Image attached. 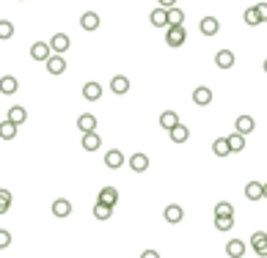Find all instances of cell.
Instances as JSON below:
<instances>
[{"label":"cell","instance_id":"cell-1","mask_svg":"<svg viewBox=\"0 0 267 258\" xmlns=\"http://www.w3.org/2000/svg\"><path fill=\"white\" fill-rule=\"evenodd\" d=\"M184 39H188V33H184V25H168V30H166V44L168 47H182L184 44Z\"/></svg>","mask_w":267,"mask_h":258},{"label":"cell","instance_id":"cell-2","mask_svg":"<svg viewBox=\"0 0 267 258\" xmlns=\"http://www.w3.org/2000/svg\"><path fill=\"white\" fill-rule=\"evenodd\" d=\"M44 63H47V72L56 74V77H61V74L66 72V60H64V55H56V52H52V55L47 58Z\"/></svg>","mask_w":267,"mask_h":258},{"label":"cell","instance_id":"cell-3","mask_svg":"<svg viewBox=\"0 0 267 258\" xmlns=\"http://www.w3.org/2000/svg\"><path fill=\"white\" fill-rule=\"evenodd\" d=\"M69 36H66V33H56V36L50 39V50L56 52V55H64L66 50H69Z\"/></svg>","mask_w":267,"mask_h":258},{"label":"cell","instance_id":"cell-4","mask_svg":"<svg viewBox=\"0 0 267 258\" xmlns=\"http://www.w3.org/2000/svg\"><path fill=\"white\" fill-rule=\"evenodd\" d=\"M124 162H127V157L119 151V148H111V151L105 154V165L111 168V171H119V168L124 165Z\"/></svg>","mask_w":267,"mask_h":258},{"label":"cell","instance_id":"cell-5","mask_svg":"<svg viewBox=\"0 0 267 258\" xmlns=\"http://www.w3.org/2000/svg\"><path fill=\"white\" fill-rule=\"evenodd\" d=\"M215 66L218 69H231V66H234V52L231 50H218L215 52Z\"/></svg>","mask_w":267,"mask_h":258},{"label":"cell","instance_id":"cell-6","mask_svg":"<svg viewBox=\"0 0 267 258\" xmlns=\"http://www.w3.org/2000/svg\"><path fill=\"white\" fill-rule=\"evenodd\" d=\"M97 201L108 203V206H116V203H119V189H116V187H102L99 195H97Z\"/></svg>","mask_w":267,"mask_h":258},{"label":"cell","instance_id":"cell-7","mask_svg":"<svg viewBox=\"0 0 267 258\" xmlns=\"http://www.w3.org/2000/svg\"><path fill=\"white\" fill-rule=\"evenodd\" d=\"M50 55H52V50H50V44H47V42H36L31 47V58L33 60H47Z\"/></svg>","mask_w":267,"mask_h":258},{"label":"cell","instance_id":"cell-8","mask_svg":"<svg viewBox=\"0 0 267 258\" xmlns=\"http://www.w3.org/2000/svg\"><path fill=\"white\" fill-rule=\"evenodd\" d=\"M163 217H166V222H171V225H176V222H182L184 209H182V206H176V203H171V206H166V212H163Z\"/></svg>","mask_w":267,"mask_h":258},{"label":"cell","instance_id":"cell-9","mask_svg":"<svg viewBox=\"0 0 267 258\" xmlns=\"http://www.w3.org/2000/svg\"><path fill=\"white\" fill-rule=\"evenodd\" d=\"M198 28H201L204 36H218V30H221V22H218V17H204Z\"/></svg>","mask_w":267,"mask_h":258},{"label":"cell","instance_id":"cell-10","mask_svg":"<svg viewBox=\"0 0 267 258\" xmlns=\"http://www.w3.org/2000/svg\"><path fill=\"white\" fill-rule=\"evenodd\" d=\"M80 146L86 148V151H97V148L102 146V138L97 132H83V140H80Z\"/></svg>","mask_w":267,"mask_h":258},{"label":"cell","instance_id":"cell-11","mask_svg":"<svg viewBox=\"0 0 267 258\" xmlns=\"http://www.w3.org/2000/svg\"><path fill=\"white\" fill-rule=\"evenodd\" d=\"M251 244H253V253H256V255H262V258L267 255V236H264V231H256Z\"/></svg>","mask_w":267,"mask_h":258},{"label":"cell","instance_id":"cell-12","mask_svg":"<svg viewBox=\"0 0 267 258\" xmlns=\"http://www.w3.org/2000/svg\"><path fill=\"white\" fill-rule=\"evenodd\" d=\"M77 129H80V132H97V115L83 113L77 118Z\"/></svg>","mask_w":267,"mask_h":258},{"label":"cell","instance_id":"cell-13","mask_svg":"<svg viewBox=\"0 0 267 258\" xmlns=\"http://www.w3.org/2000/svg\"><path fill=\"white\" fill-rule=\"evenodd\" d=\"M17 88H19V83H17L14 74H6V77H0V93L11 96V93H17Z\"/></svg>","mask_w":267,"mask_h":258},{"label":"cell","instance_id":"cell-14","mask_svg":"<svg viewBox=\"0 0 267 258\" xmlns=\"http://www.w3.org/2000/svg\"><path fill=\"white\" fill-rule=\"evenodd\" d=\"M193 102H196L198 107H207L209 102H212V91H209L207 85H198L196 91H193Z\"/></svg>","mask_w":267,"mask_h":258},{"label":"cell","instance_id":"cell-15","mask_svg":"<svg viewBox=\"0 0 267 258\" xmlns=\"http://www.w3.org/2000/svg\"><path fill=\"white\" fill-rule=\"evenodd\" d=\"M129 168H132L135 173H143V171H149V157L146 154H132V157H129Z\"/></svg>","mask_w":267,"mask_h":258},{"label":"cell","instance_id":"cell-16","mask_svg":"<svg viewBox=\"0 0 267 258\" xmlns=\"http://www.w3.org/2000/svg\"><path fill=\"white\" fill-rule=\"evenodd\" d=\"M245 195H248V201H262L264 198V184H262V181H251V184H245Z\"/></svg>","mask_w":267,"mask_h":258},{"label":"cell","instance_id":"cell-17","mask_svg":"<svg viewBox=\"0 0 267 258\" xmlns=\"http://www.w3.org/2000/svg\"><path fill=\"white\" fill-rule=\"evenodd\" d=\"M111 91L119 93V96H124V93L129 91V80L124 77V74H116V77L111 80Z\"/></svg>","mask_w":267,"mask_h":258},{"label":"cell","instance_id":"cell-18","mask_svg":"<svg viewBox=\"0 0 267 258\" xmlns=\"http://www.w3.org/2000/svg\"><path fill=\"white\" fill-rule=\"evenodd\" d=\"M253 126H256V121H253L251 115H239V118L234 121V129H237L239 135H251Z\"/></svg>","mask_w":267,"mask_h":258},{"label":"cell","instance_id":"cell-19","mask_svg":"<svg viewBox=\"0 0 267 258\" xmlns=\"http://www.w3.org/2000/svg\"><path fill=\"white\" fill-rule=\"evenodd\" d=\"M83 96H86L88 102H99V99H102V85L94 83V80H91V83H86V85H83Z\"/></svg>","mask_w":267,"mask_h":258},{"label":"cell","instance_id":"cell-20","mask_svg":"<svg viewBox=\"0 0 267 258\" xmlns=\"http://www.w3.org/2000/svg\"><path fill=\"white\" fill-rule=\"evenodd\" d=\"M168 138L174 140V143H184V140L190 138V129H188V126H182V124H176V126H171V129H168Z\"/></svg>","mask_w":267,"mask_h":258},{"label":"cell","instance_id":"cell-21","mask_svg":"<svg viewBox=\"0 0 267 258\" xmlns=\"http://www.w3.org/2000/svg\"><path fill=\"white\" fill-rule=\"evenodd\" d=\"M149 19H152L154 28H168V11H166V9H160V6H157L152 14H149Z\"/></svg>","mask_w":267,"mask_h":258},{"label":"cell","instance_id":"cell-22","mask_svg":"<svg viewBox=\"0 0 267 258\" xmlns=\"http://www.w3.org/2000/svg\"><path fill=\"white\" fill-rule=\"evenodd\" d=\"M80 28H83V30H97V28H99V14H94V11H86V14L80 17Z\"/></svg>","mask_w":267,"mask_h":258},{"label":"cell","instance_id":"cell-23","mask_svg":"<svg viewBox=\"0 0 267 258\" xmlns=\"http://www.w3.org/2000/svg\"><path fill=\"white\" fill-rule=\"evenodd\" d=\"M243 253H245V242H239V239L226 242V255L229 258H243Z\"/></svg>","mask_w":267,"mask_h":258},{"label":"cell","instance_id":"cell-24","mask_svg":"<svg viewBox=\"0 0 267 258\" xmlns=\"http://www.w3.org/2000/svg\"><path fill=\"white\" fill-rule=\"evenodd\" d=\"M52 214H56V217H69L72 214V201L58 198L56 203H52Z\"/></svg>","mask_w":267,"mask_h":258},{"label":"cell","instance_id":"cell-25","mask_svg":"<svg viewBox=\"0 0 267 258\" xmlns=\"http://www.w3.org/2000/svg\"><path fill=\"white\" fill-rule=\"evenodd\" d=\"M25 118H28V110H25V107H19V105H14L9 110V121L14 126H19V124H25Z\"/></svg>","mask_w":267,"mask_h":258},{"label":"cell","instance_id":"cell-26","mask_svg":"<svg viewBox=\"0 0 267 258\" xmlns=\"http://www.w3.org/2000/svg\"><path fill=\"white\" fill-rule=\"evenodd\" d=\"M94 217H97V220H102V222H105V220H111V217H113V206H108V203H94Z\"/></svg>","mask_w":267,"mask_h":258},{"label":"cell","instance_id":"cell-27","mask_svg":"<svg viewBox=\"0 0 267 258\" xmlns=\"http://www.w3.org/2000/svg\"><path fill=\"white\" fill-rule=\"evenodd\" d=\"M226 143H229V151L234 154V151H243L245 148V135H229V138H226Z\"/></svg>","mask_w":267,"mask_h":258},{"label":"cell","instance_id":"cell-28","mask_svg":"<svg viewBox=\"0 0 267 258\" xmlns=\"http://www.w3.org/2000/svg\"><path fill=\"white\" fill-rule=\"evenodd\" d=\"M176 124H179V115H176L174 110L160 113V126H163V129H171V126H176Z\"/></svg>","mask_w":267,"mask_h":258},{"label":"cell","instance_id":"cell-29","mask_svg":"<svg viewBox=\"0 0 267 258\" xmlns=\"http://www.w3.org/2000/svg\"><path fill=\"white\" fill-rule=\"evenodd\" d=\"M166 11H168V25H182L184 22V11L182 9L171 6V9H166Z\"/></svg>","mask_w":267,"mask_h":258},{"label":"cell","instance_id":"cell-30","mask_svg":"<svg viewBox=\"0 0 267 258\" xmlns=\"http://www.w3.org/2000/svg\"><path fill=\"white\" fill-rule=\"evenodd\" d=\"M212 151H215V157H229V143H226V138H218L215 143H212Z\"/></svg>","mask_w":267,"mask_h":258},{"label":"cell","instance_id":"cell-31","mask_svg":"<svg viewBox=\"0 0 267 258\" xmlns=\"http://www.w3.org/2000/svg\"><path fill=\"white\" fill-rule=\"evenodd\" d=\"M14 135H17V126L11 124V121H3V124H0V138L3 140H14Z\"/></svg>","mask_w":267,"mask_h":258},{"label":"cell","instance_id":"cell-32","mask_svg":"<svg viewBox=\"0 0 267 258\" xmlns=\"http://www.w3.org/2000/svg\"><path fill=\"white\" fill-rule=\"evenodd\" d=\"M215 217H234V206H231V203H226V201H221L215 206Z\"/></svg>","mask_w":267,"mask_h":258},{"label":"cell","instance_id":"cell-33","mask_svg":"<svg viewBox=\"0 0 267 258\" xmlns=\"http://www.w3.org/2000/svg\"><path fill=\"white\" fill-rule=\"evenodd\" d=\"M11 36H14V25H11L9 19H0V39H3V42H9Z\"/></svg>","mask_w":267,"mask_h":258},{"label":"cell","instance_id":"cell-34","mask_svg":"<svg viewBox=\"0 0 267 258\" xmlns=\"http://www.w3.org/2000/svg\"><path fill=\"white\" fill-rule=\"evenodd\" d=\"M215 228L218 231H231L234 228V217H215Z\"/></svg>","mask_w":267,"mask_h":258},{"label":"cell","instance_id":"cell-35","mask_svg":"<svg viewBox=\"0 0 267 258\" xmlns=\"http://www.w3.org/2000/svg\"><path fill=\"white\" fill-rule=\"evenodd\" d=\"M245 22L248 25H262V19H259V14H256V6H253V9H245Z\"/></svg>","mask_w":267,"mask_h":258},{"label":"cell","instance_id":"cell-36","mask_svg":"<svg viewBox=\"0 0 267 258\" xmlns=\"http://www.w3.org/2000/svg\"><path fill=\"white\" fill-rule=\"evenodd\" d=\"M9 244H11V234L6 228H0V250H6Z\"/></svg>","mask_w":267,"mask_h":258},{"label":"cell","instance_id":"cell-37","mask_svg":"<svg viewBox=\"0 0 267 258\" xmlns=\"http://www.w3.org/2000/svg\"><path fill=\"white\" fill-rule=\"evenodd\" d=\"M256 14H259V19H262V22L267 19V9H264V3H259V6H256Z\"/></svg>","mask_w":267,"mask_h":258},{"label":"cell","instance_id":"cell-38","mask_svg":"<svg viewBox=\"0 0 267 258\" xmlns=\"http://www.w3.org/2000/svg\"><path fill=\"white\" fill-rule=\"evenodd\" d=\"M141 258H160V253H157V250H143Z\"/></svg>","mask_w":267,"mask_h":258},{"label":"cell","instance_id":"cell-39","mask_svg":"<svg viewBox=\"0 0 267 258\" xmlns=\"http://www.w3.org/2000/svg\"><path fill=\"white\" fill-rule=\"evenodd\" d=\"M160 3V9H171V6H176V0H157Z\"/></svg>","mask_w":267,"mask_h":258},{"label":"cell","instance_id":"cell-40","mask_svg":"<svg viewBox=\"0 0 267 258\" xmlns=\"http://www.w3.org/2000/svg\"><path fill=\"white\" fill-rule=\"evenodd\" d=\"M0 201L11 203V192H9V189H0Z\"/></svg>","mask_w":267,"mask_h":258},{"label":"cell","instance_id":"cell-41","mask_svg":"<svg viewBox=\"0 0 267 258\" xmlns=\"http://www.w3.org/2000/svg\"><path fill=\"white\" fill-rule=\"evenodd\" d=\"M9 206H11V203H6V201H0V214H6V212H9Z\"/></svg>","mask_w":267,"mask_h":258},{"label":"cell","instance_id":"cell-42","mask_svg":"<svg viewBox=\"0 0 267 258\" xmlns=\"http://www.w3.org/2000/svg\"><path fill=\"white\" fill-rule=\"evenodd\" d=\"M19 3H22V0H19Z\"/></svg>","mask_w":267,"mask_h":258}]
</instances>
